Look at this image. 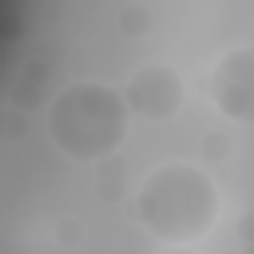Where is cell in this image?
Here are the masks:
<instances>
[{
	"instance_id": "cell-1",
	"label": "cell",
	"mask_w": 254,
	"mask_h": 254,
	"mask_svg": "<svg viewBox=\"0 0 254 254\" xmlns=\"http://www.w3.org/2000/svg\"><path fill=\"white\" fill-rule=\"evenodd\" d=\"M135 210H139L143 230L155 234L159 242L190 246L218 226L222 190L206 167L187 163V159H171V163H159L143 179Z\"/></svg>"
},
{
	"instance_id": "cell-2",
	"label": "cell",
	"mask_w": 254,
	"mask_h": 254,
	"mask_svg": "<svg viewBox=\"0 0 254 254\" xmlns=\"http://www.w3.org/2000/svg\"><path fill=\"white\" fill-rule=\"evenodd\" d=\"M48 139L75 163H95L127 139V103L99 79L67 83L48 107Z\"/></svg>"
},
{
	"instance_id": "cell-3",
	"label": "cell",
	"mask_w": 254,
	"mask_h": 254,
	"mask_svg": "<svg viewBox=\"0 0 254 254\" xmlns=\"http://www.w3.org/2000/svg\"><path fill=\"white\" fill-rule=\"evenodd\" d=\"M183 99H187V83H183V75H179L171 64H163V60L143 64V67L127 79V91H123V103H127L135 115H143V119H171V115H179Z\"/></svg>"
},
{
	"instance_id": "cell-4",
	"label": "cell",
	"mask_w": 254,
	"mask_h": 254,
	"mask_svg": "<svg viewBox=\"0 0 254 254\" xmlns=\"http://www.w3.org/2000/svg\"><path fill=\"white\" fill-rule=\"evenodd\" d=\"M210 95H214V107L226 119L250 123V115H254V52L246 44L230 48L218 60L214 79H210Z\"/></svg>"
},
{
	"instance_id": "cell-5",
	"label": "cell",
	"mask_w": 254,
	"mask_h": 254,
	"mask_svg": "<svg viewBox=\"0 0 254 254\" xmlns=\"http://www.w3.org/2000/svg\"><path fill=\"white\" fill-rule=\"evenodd\" d=\"M159 254H194L190 246H167V250H159Z\"/></svg>"
}]
</instances>
